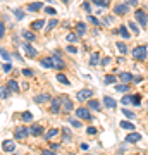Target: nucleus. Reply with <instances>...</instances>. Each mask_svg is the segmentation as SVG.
<instances>
[{"label": "nucleus", "mask_w": 148, "mask_h": 155, "mask_svg": "<svg viewBox=\"0 0 148 155\" xmlns=\"http://www.w3.org/2000/svg\"><path fill=\"white\" fill-rule=\"evenodd\" d=\"M146 54L148 50L145 45H141V47H136V48L133 50V57L136 59V61H143V59H146Z\"/></svg>", "instance_id": "1"}, {"label": "nucleus", "mask_w": 148, "mask_h": 155, "mask_svg": "<svg viewBox=\"0 0 148 155\" xmlns=\"http://www.w3.org/2000/svg\"><path fill=\"white\" fill-rule=\"evenodd\" d=\"M93 97V90L90 88H84V90H79L76 93V100H79V102H84V100H90Z\"/></svg>", "instance_id": "2"}, {"label": "nucleus", "mask_w": 148, "mask_h": 155, "mask_svg": "<svg viewBox=\"0 0 148 155\" xmlns=\"http://www.w3.org/2000/svg\"><path fill=\"white\" fill-rule=\"evenodd\" d=\"M29 136V127H24V126H17L16 131H14V138L16 140H24Z\"/></svg>", "instance_id": "3"}, {"label": "nucleus", "mask_w": 148, "mask_h": 155, "mask_svg": "<svg viewBox=\"0 0 148 155\" xmlns=\"http://www.w3.org/2000/svg\"><path fill=\"white\" fill-rule=\"evenodd\" d=\"M61 104H62L64 112H72L74 110V104H72V100L69 98V97H66V95H62L61 97Z\"/></svg>", "instance_id": "4"}, {"label": "nucleus", "mask_w": 148, "mask_h": 155, "mask_svg": "<svg viewBox=\"0 0 148 155\" xmlns=\"http://www.w3.org/2000/svg\"><path fill=\"white\" fill-rule=\"evenodd\" d=\"M134 16H136V21L140 22V26H141V28H145V26L148 24V16L143 11H140V9H138V11L134 12Z\"/></svg>", "instance_id": "5"}, {"label": "nucleus", "mask_w": 148, "mask_h": 155, "mask_svg": "<svg viewBox=\"0 0 148 155\" xmlns=\"http://www.w3.org/2000/svg\"><path fill=\"white\" fill-rule=\"evenodd\" d=\"M2 150L7 152V153H12V152L16 150V141H14V140H5V141H2Z\"/></svg>", "instance_id": "6"}, {"label": "nucleus", "mask_w": 148, "mask_h": 155, "mask_svg": "<svg viewBox=\"0 0 148 155\" xmlns=\"http://www.w3.org/2000/svg\"><path fill=\"white\" fill-rule=\"evenodd\" d=\"M61 98H52V102H50V114H59L61 112Z\"/></svg>", "instance_id": "7"}, {"label": "nucleus", "mask_w": 148, "mask_h": 155, "mask_svg": "<svg viewBox=\"0 0 148 155\" xmlns=\"http://www.w3.org/2000/svg\"><path fill=\"white\" fill-rule=\"evenodd\" d=\"M76 116L79 119H84V121H90L91 119V114H90V109H84V107H79L76 110Z\"/></svg>", "instance_id": "8"}, {"label": "nucleus", "mask_w": 148, "mask_h": 155, "mask_svg": "<svg viewBox=\"0 0 148 155\" xmlns=\"http://www.w3.org/2000/svg\"><path fill=\"white\" fill-rule=\"evenodd\" d=\"M127 11H129V5H127V4H117V5L114 7V12L117 14V16L127 14Z\"/></svg>", "instance_id": "9"}, {"label": "nucleus", "mask_w": 148, "mask_h": 155, "mask_svg": "<svg viewBox=\"0 0 148 155\" xmlns=\"http://www.w3.org/2000/svg\"><path fill=\"white\" fill-rule=\"evenodd\" d=\"M29 134H33V136L43 134V126H40V124H31V126H29Z\"/></svg>", "instance_id": "10"}, {"label": "nucleus", "mask_w": 148, "mask_h": 155, "mask_svg": "<svg viewBox=\"0 0 148 155\" xmlns=\"http://www.w3.org/2000/svg\"><path fill=\"white\" fill-rule=\"evenodd\" d=\"M52 62H54V67H55V69H64V67H66L64 61H62L61 55H57V54H55V55H52Z\"/></svg>", "instance_id": "11"}, {"label": "nucleus", "mask_w": 148, "mask_h": 155, "mask_svg": "<svg viewBox=\"0 0 148 155\" xmlns=\"http://www.w3.org/2000/svg\"><path fill=\"white\" fill-rule=\"evenodd\" d=\"M88 109H90V110H97V112H98L100 109H102V104H100L98 100L90 98V100H88Z\"/></svg>", "instance_id": "12"}, {"label": "nucleus", "mask_w": 148, "mask_h": 155, "mask_svg": "<svg viewBox=\"0 0 148 155\" xmlns=\"http://www.w3.org/2000/svg\"><path fill=\"white\" fill-rule=\"evenodd\" d=\"M50 100H52V97H50L48 93L36 95V97H35V102H36V104H47V102H50Z\"/></svg>", "instance_id": "13"}, {"label": "nucleus", "mask_w": 148, "mask_h": 155, "mask_svg": "<svg viewBox=\"0 0 148 155\" xmlns=\"http://www.w3.org/2000/svg\"><path fill=\"white\" fill-rule=\"evenodd\" d=\"M140 140H141V134H140V133H129V134L126 136V141H127V143H138Z\"/></svg>", "instance_id": "14"}, {"label": "nucleus", "mask_w": 148, "mask_h": 155, "mask_svg": "<svg viewBox=\"0 0 148 155\" xmlns=\"http://www.w3.org/2000/svg\"><path fill=\"white\" fill-rule=\"evenodd\" d=\"M104 104H105L107 109H112V110H114L115 105H117V104H115V100L112 98V97H104Z\"/></svg>", "instance_id": "15"}, {"label": "nucleus", "mask_w": 148, "mask_h": 155, "mask_svg": "<svg viewBox=\"0 0 148 155\" xmlns=\"http://www.w3.org/2000/svg\"><path fill=\"white\" fill-rule=\"evenodd\" d=\"M24 50H26L28 57H31V59H33V57H36V55H38V52H36V50H35V48H33V47H31V45H29V43H26V45H24Z\"/></svg>", "instance_id": "16"}, {"label": "nucleus", "mask_w": 148, "mask_h": 155, "mask_svg": "<svg viewBox=\"0 0 148 155\" xmlns=\"http://www.w3.org/2000/svg\"><path fill=\"white\" fill-rule=\"evenodd\" d=\"M7 88L11 90V91H14V93H17V91H19V83H17L16 79H11V81L7 83Z\"/></svg>", "instance_id": "17"}, {"label": "nucleus", "mask_w": 148, "mask_h": 155, "mask_svg": "<svg viewBox=\"0 0 148 155\" xmlns=\"http://www.w3.org/2000/svg\"><path fill=\"white\" fill-rule=\"evenodd\" d=\"M41 7H43V2H33V4H29V5H28V11L36 12V11H40Z\"/></svg>", "instance_id": "18"}, {"label": "nucleus", "mask_w": 148, "mask_h": 155, "mask_svg": "<svg viewBox=\"0 0 148 155\" xmlns=\"http://www.w3.org/2000/svg\"><path fill=\"white\" fill-rule=\"evenodd\" d=\"M76 33H77V36H83L86 33V24L84 22H77L76 24Z\"/></svg>", "instance_id": "19"}, {"label": "nucleus", "mask_w": 148, "mask_h": 155, "mask_svg": "<svg viewBox=\"0 0 148 155\" xmlns=\"http://www.w3.org/2000/svg\"><path fill=\"white\" fill-rule=\"evenodd\" d=\"M40 64L43 67H48V69H52L54 67V62H52V57H47V59H41L40 61Z\"/></svg>", "instance_id": "20"}, {"label": "nucleus", "mask_w": 148, "mask_h": 155, "mask_svg": "<svg viewBox=\"0 0 148 155\" xmlns=\"http://www.w3.org/2000/svg\"><path fill=\"white\" fill-rule=\"evenodd\" d=\"M119 126H121L122 129H127V131H134V124H133V122H129V121H122Z\"/></svg>", "instance_id": "21"}, {"label": "nucleus", "mask_w": 148, "mask_h": 155, "mask_svg": "<svg viewBox=\"0 0 148 155\" xmlns=\"http://www.w3.org/2000/svg\"><path fill=\"white\" fill-rule=\"evenodd\" d=\"M121 81L122 83H129V81H133V76H131V72H121Z\"/></svg>", "instance_id": "22"}, {"label": "nucleus", "mask_w": 148, "mask_h": 155, "mask_svg": "<svg viewBox=\"0 0 148 155\" xmlns=\"http://www.w3.org/2000/svg\"><path fill=\"white\" fill-rule=\"evenodd\" d=\"M114 33H119V35H122V36H124V38H129V36H131V35H129V31H127V29H126V26H121V28H119V29H115V31H114Z\"/></svg>", "instance_id": "23"}, {"label": "nucleus", "mask_w": 148, "mask_h": 155, "mask_svg": "<svg viewBox=\"0 0 148 155\" xmlns=\"http://www.w3.org/2000/svg\"><path fill=\"white\" fill-rule=\"evenodd\" d=\"M43 26H45L43 19H38V21H33V22H31V29H41Z\"/></svg>", "instance_id": "24"}, {"label": "nucleus", "mask_w": 148, "mask_h": 155, "mask_svg": "<svg viewBox=\"0 0 148 155\" xmlns=\"http://www.w3.org/2000/svg\"><path fill=\"white\" fill-rule=\"evenodd\" d=\"M21 119L24 122H31L33 121V114H31V112H22L21 114Z\"/></svg>", "instance_id": "25"}, {"label": "nucleus", "mask_w": 148, "mask_h": 155, "mask_svg": "<svg viewBox=\"0 0 148 155\" xmlns=\"http://www.w3.org/2000/svg\"><path fill=\"white\" fill-rule=\"evenodd\" d=\"M62 138H64V141H71V131H69V127L62 129Z\"/></svg>", "instance_id": "26"}, {"label": "nucleus", "mask_w": 148, "mask_h": 155, "mask_svg": "<svg viewBox=\"0 0 148 155\" xmlns=\"http://www.w3.org/2000/svg\"><path fill=\"white\" fill-rule=\"evenodd\" d=\"M57 81H59V83H62V84H71V81H69L64 74H57Z\"/></svg>", "instance_id": "27"}, {"label": "nucleus", "mask_w": 148, "mask_h": 155, "mask_svg": "<svg viewBox=\"0 0 148 155\" xmlns=\"http://www.w3.org/2000/svg\"><path fill=\"white\" fill-rule=\"evenodd\" d=\"M57 134H59V129H55V127H54V129H50L48 133L45 134V140H50V138H54V136H57Z\"/></svg>", "instance_id": "28"}, {"label": "nucleus", "mask_w": 148, "mask_h": 155, "mask_svg": "<svg viewBox=\"0 0 148 155\" xmlns=\"http://www.w3.org/2000/svg\"><path fill=\"white\" fill-rule=\"evenodd\" d=\"M22 36H24L28 41H35V38H36V36H35V33H31V31H24V33H22Z\"/></svg>", "instance_id": "29"}, {"label": "nucleus", "mask_w": 148, "mask_h": 155, "mask_svg": "<svg viewBox=\"0 0 148 155\" xmlns=\"http://www.w3.org/2000/svg\"><path fill=\"white\" fill-rule=\"evenodd\" d=\"M131 104H133V105H136V107H140V105H141V97H140V95H133Z\"/></svg>", "instance_id": "30"}, {"label": "nucleus", "mask_w": 148, "mask_h": 155, "mask_svg": "<svg viewBox=\"0 0 148 155\" xmlns=\"http://www.w3.org/2000/svg\"><path fill=\"white\" fill-rule=\"evenodd\" d=\"M93 4H95V5H97V7H109L110 5V4H109V0H93Z\"/></svg>", "instance_id": "31"}, {"label": "nucleus", "mask_w": 148, "mask_h": 155, "mask_svg": "<svg viewBox=\"0 0 148 155\" xmlns=\"http://www.w3.org/2000/svg\"><path fill=\"white\" fill-rule=\"evenodd\" d=\"M67 41H69V43H76L77 41V33H69L67 35Z\"/></svg>", "instance_id": "32"}, {"label": "nucleus", "mask_w": 148, "mask_h": 155, "mask_svg": "<svg viewBox=\"0 0 148 155\" xmlns=\"http://www.w3.org/2000/svg\"><path fill=\"white\" fill-rule=\"evenodd\" d=\"M98 62H100V55H98V54H93L91 59H90V64H91V66H97Z\"/></svg>", "instance_id": "33"}, {"label": "nucleus", "mask_w": 148, "mask_h": 155, "mask_svg": "<svg viewBox=\"0 0 148 155\" xmlns=\"http://www.w3.org/2000/svg\"><path fill=\"white\" fill-rule=\"evenodd\" d=\"M131 100H133L131 95H124V97L121 98V102H122V105H129V104H131Z\"/></svg>", "instance_id": "34"}, {"label": "nucleus", "mask_w": 148, "mask_h": 155, "mask_svg": "<svg viewBox=\"0 0 148 155\" xmlns=\"http://www.w3.org/2000/svg\"><path fill=\"white\" fill-rule=\"evenodd\" d=\"M115 90H117V91H121V93H124V91H127V90H129V84H127V83L119 84V86H115Z\"/></svg>", "instance_id": "35"}, {"label": "nucleus", "mask_w": 148, "mask_h": 155, "mask_svg": "<svg viewBox=\"0 0 148 155\" xmlns=\"http://www.w3.org/2000/svg\"><path fill=\"white\" fill-rule=\"evenodd\" d=\"M105 84H114L115 83V76H112V74H109V76H105Z\"/></svg>", "instance_id": "36"}, {"label": "nucleus", "mask_w": 148, "mask_h": 155, "mask_svg": "<svg viewBox=\"0 0 148 155\" xmlns=\"http://www.w3.org/2000/svg\"><path fill=\"white\" fill-rule=\"evenodd\" d=\"M127 26H129V29H133V33H140V28L136 26V22L129 21V22H127Z\"/></svg>", "instance_id": "37"}, {"label": "nucleus", "mask_w": 148, "mask_h": 155, "mask_svg": "<svg viewBox=\"0 0 148 155\" xmlns=\"http://www.w3.org/2000/svg\"><path fill=\"white\" fill-rule=\"evenodd\" d=\"M9 91H11L9 88H0V97L2 98H9Z\"/></svg>", "instance_id": "38"}, {"label": "nucleus", "mask_w": 148, "mask_h": 155, "mask_svg": "<svg viewBox=\"0 0 148 155\" xmlns=\"http://www.w3.org/2000/svg\"><path fill=\"white\" fill-rule=\"evenodd\" d=\"M43 11H45V14H50V16H55L57 14V11H55L54 7H43Z\"/></svg>", "instance_id": "39"}, {"label": "nucleus", "mask_w": 148, "mask_h": 155, "mask_svg": "<svg viewBox=\"0 0 148 155\" xmlns=\"http://www.w3.org/2000/svg\"><path fill=\"white\" fill-rule=\"evenodd\" d=\"M55 26H57V19H52V21H50L48 24H47V31H52V29H54Z\"/></svg>", "instance_id": "40"}, {"label": "nucleus", "mask_w": 148, "mask_h": 155, "mask_svg": "<svg viewBox=\"0 0 148 155\" xmlns=\"http://www.w3.org/2000/svg\"><path fill=\"white\" fill-rule=\"evenodd\" d=\"M117 48H119V52H121V54H126V52H127L126 43H117Z\"/></svg>", "instance_id": "41"}, {"label": "nucleus", "mask_w": 148, "mask_h": 155, "mask_svg": "<svg viewBox=\"0 0 148 155\" xmlns=\"http://www.w3.org/2000/svg\"><path fill=\"white\" fill-rule=\"evenodd\" d=\"M122 114H124V116L126 117H129V119H134V112H131V110H127V109H124V110H122Z\"/></svg>", "instance_id": "42"}, {"label": "nucleus", "mask_w": 148, "mask_h": 155, "mask_svg": "<svg viewBox=\"0 0 148 155\" xmlns=\"http://www.w3.org/2000/svg\"><path fill=\"white\" fill-rule=\"evenodd\" d=\"M0 55L4 57V59H5L7 62L11 61V55H9V54H7V50H4V48H0Z\"/></svg>", "instance_id": "43"}, {"label": "nucleus", "mask_w": 148, "mask_h": 155, "mask_svg": "<svg viewBox=\"0 0 148 155\" xmlns=\"http://www.w3.org/2000/svg\"><path fill=\"white\" fill-rule=\"evenodd\" d=\"M14 14H16V19H17V21L24 19V12H22V11H14Z\"/></svg>", "instance_id": "44"}, {"label": "nucleus", "mask_w": 148, "mask_h": 155, "mask_svg": "<svg viewBox=\"0 0 148 155\" xmlns=\"http://www.w3.org/2000/svg\"><path fill=\"white\" fill-rule=\"evenodd\" d=\"M69 122H71V126H74V127H81V122L77 121V119H69Z\"/></svg>", "instance_id": "45"}, {"label": "nucleus", "mask_w": 148, "mask_h": 155, "mask_svg": "<svg viewBox=\"0 0 148 155\" xmlns=\"http://www.w3.org/2000/svg\"><path fill=\"white\" fill-rule=\"evenodd\" d=\"M4 35H5V26H4V22L0 21V40L4 38Z\"/></svg>", "instance_id": "46"}, {"label": "nucleus", "mask_w": 148, "mask_h": 155, "mask_svg": "<svg viewBox=\"0 0 148 155\" xmlns=\"http://www.w3.org/2000/svg\"><path fill=\"white\" fill-rule=\"evenodd\" d=\"M22 74H24V76H33V69H22Z\"/></svg>", "instance_id": "47"}, {"label": "nucleus", "mask_w": 148, "mask_h": 155, "mask_svg": "<svg viewBox=\"0 0 148 155\" xmlns=\"http://www.w3.org/2000/svg\"><path fill=\"white\" fill-rule=\"evenodd\" d=\"M12 71V66L7 62V64H4V72H11Z\"/></svg>", "instance_id": "48"}, {"label": "nucleus", "mask_w": 148, "mask_h": 155, "mask_svg": "<svg viewBox=\"0 0 148 155\" xmlns=\"http://www.w3.org/2000/svg\"><path fill=\"white\" fill-rule=\"evenodd\" d=\"M67 52H69V54H76L77 48L76 47H72V45H69V47H67Z\"/></svg>", "instance_id": "49"}, {"label": "nucleus", "mask_w": 148, "mask_h": 155, "mask_svg": "<svg viewBox=\"0 0 148 155\" xmlns=\"http://www.w3.org/2000/svg\"><path fill=\"white\" fill-rule=\"evenodd\" d=\"M97 133V127H88V134H95Z\"/></svg>", "instance_id": "50"}, {"label": "nucleus", "mask_w": 148, "mask_h": 155, "mask_svg": "<svg viewBox=\"0 0 148 155\" xmlns=\"http://www.w3.org/2000/svg\"><path fill=\"white\" fill-rule=\"evenodd\" d=\"M88 19H90V21L93 22V24H98V19H97V17H93V16H90V17H88Z\"/></svg>", "instance_id": "51"}, {"label": "nucleus", "mask_w": 148, "mask_h": 155, "mask_svg": "<svg viewBox=\"0 0 148 155\" xmlns=\"http://www.w3.org/2000/svg\"><path fill=\"white\" fill-rule=\"evenodd\" d=\"M133 81H134V83H140V81H143V78L141 76H136V78H133Z\"/></svg>", "instance_id": "52"}, {"label": "nucleus", "mask_w": 148, "mask_h": 155, "mask_svg": "<svg viewBox=\"0 0 148 155\" xmlns=\"http://www.w3.org/2000/svg\"><path fill=\"white\" fill-rule=\"evenodd\" d=\"M83 9H84V11H88V12H90V4H88V2H84V4H83Z\"/></svg>", "instance_id": "53"}, {"label": "nucleus", "mask_w": 148, "mask_h": 155, "mask_svg": "<svg viewBox=\"0 0 148 155\" xmlns=\"http://www.w3.org/2000/svg\"><path fill=\"white\" fill-rule=\"evenodd\" d=\"M43 153H45V155H55L54 150H43Z\"/></svg>", "instance_id": "54"}, {"label": "nucleus", "mask_w": 148, "mask_h": 155, "mask_svg": "<svg viewBox=\"0 0 148 155\" xmlns=\"http://www.w3.org/2000/svg\"><path fill=\"white\" fill-rule=\"evenodd\" d=\"M109 62H110V59H109V57H105L104 61H102V64H104V66H107V64H109Z\"/></svg>", "instance_id": "55"}, {"label": "nucleus", "mask_w": 148, "mask_h": 155, "mask_svg": "<svg viewBox=\"0 0 148 155\" xmlns=\"http://www.w3.org/2000/svg\"><path fill=\"white\" fill-rule=\"evenodd\" d=\"M129 2V5H138V0H127Z\"/></svg>", "instance_id": "56"}, {"label": "nucleus", "mask_w": 148, "mask_h": 155, "mask_svg": "<svg viewBox=\"0 0 148 155\" xmlns=\"http://www.w3.org/2000/svg\"><path fill=\"white\" fill-rule=\"evenodd\" d=\"M81 150H88V145L86 143H81Z\"/></svg>", "instance_id": "57"}, {"label": "nucleus", "mask_w": 148, "mask_h": 155, "mask_svg": "<svg viewBox=\"0 0 148 155\" xmlns=\"http://www.w3.org/2000/svg\"><path fill=\"white\" fill-rule=\"evenodd\" d=\"M62 2H64V4H67V2H69V0H62Z\"/></svg>", "instance_id": "58"}]
</instances>
